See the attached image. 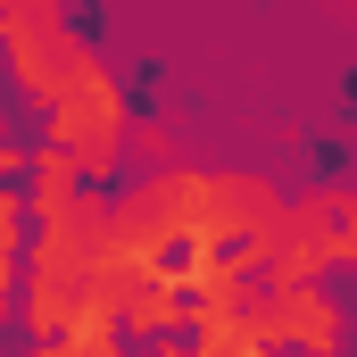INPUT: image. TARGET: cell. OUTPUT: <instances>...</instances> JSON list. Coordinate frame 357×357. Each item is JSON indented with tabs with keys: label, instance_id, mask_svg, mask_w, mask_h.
Listing matches in <instances>:
<instances>
[{
	"label": "cell",
	"instance_id": "6da1fadb",
	"mask_svg": "<svg viewBox=\"0 0 357 357\" xmlns=\"http://www.w3.org/2000/svg\"><path fill=\"white\" fill-rule=\"evenodd\" d=\"M0 50H8V75H17V91H25L42 116H50L67 91L84 84L91 67H100V59H91V42L67 25V17H59V8H42V17H17V25L0 33Z\"/></svg>",
	"mask_w": 357,
	"mask_h": 357
},
{
	"label": "cell",
	"instance_id": "7a4b0ae2",
	"mask_svg": "<svg viewBox=\"0 0 357 357\" xmlns=\"http://www.w3.org/2000/svg\"><path fill=\"white\" fill-rule=\"evenodd\" d=\"M50 142L75 158L84 183H108V175H116V158H125V91H116L108 67H91L84 84L50 108Z\"/></svg>",
	"mask_w": 357,
	"mask_h": 357
},
{
	"label": "cell",
	"instance_id": "3957f363",
	"mask_svg": "<svg viewBox=\"0 0 357 357\" xmlns=\"http://www.w3.org/2000/svg\"><path fill=\"white\" fill-rule=\"evenodd\" d=\"M241 333H250L258 349L341 357V333H349V316H341V299H333V291H316V282H291V291L258 299V307H241Z\"/></svg>",
	"mask_w": 357,
	"mask_h": 357
},
{
	"label": "cell",
	"instance_id": "277c9868",
	"mask_svg": "<svg viewBox=\"0 0 357 357\" xmlns=\"http://www.w3.org/2000/svg\"><path fill=\"white\" fill-rule=\"evenodd\" d=\"M0 233H25V191L0 183Z\"/></svg>",
	"mask_w": 357,
	"mask_h": 357
},
{
	"label": "cell",
	"instance_id": "5b68a950",
	"mask_svg": "<svg viewBox=\"0 0 357 357\" xmlns=\"http://www.w3.org/2000/svg\"><path fill=\"white\" fill-rule=\"evenodd\" d=\"M0 175H25V150L8 142V125H0Z\"/></svg>",
	"mask_w": 357,
	"mask_h": 357
},
{
	"label": "cell",
	"instance_id": "8992f818",
	"mask_svg": "<svg viewBox=\"0 0 357 357\" xmlns=\"http://www.w3.org/2000/svg\"><path fill=\"white\" fill-rule=\"evenodd\" d=\"M0 316H8V282H0Z\"/></svg>",
	"mask_w": 357,
	"mask_h": 357
}]
</instances>
